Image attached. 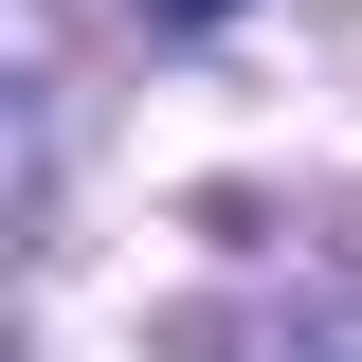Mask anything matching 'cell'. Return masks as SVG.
<instances>
[{"label":"cell","instance_id":"cell-1","mask_svg":"<svg viewBox=\"0 0 362 362\" xmlns=\"http://www.w3.org/2000/svg\"><path fill=\"white\" fill-rule=\"evenodd\" d=\"M181 362H362V290H344V272H308L290 308H218V326H181Z\"/></svg>","mask_w":362,"mask_h":362},{"label":"cell","instance_id":"cell-2","mask_svg":"<svg viewBox=\"0 0 362 362\" xmlns=\"http://www.w3.org/2000/svg\"><path fill=\"white\" fill-rule=\"evenodd\" d=\"M145 18H163V37H218V18H235V0H145Z\"/></svg>","mask_w":362,"mask_h":362}]
</instances>
